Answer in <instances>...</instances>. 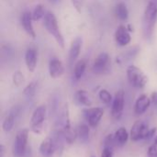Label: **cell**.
Returning a JSON list of instances; mask_svg holds the SVG:
<instances>
[{
  "mask_svg": "<svg viewBox=\"0 0 157 157\" xmlns=\"http://www.w3.org/2000/svg\"><path fill=\"white\" fill-rule=\"evenodd\" d=\"M150 129L151 128H149V125L146 121H135L130 132V137L132 141L138 142L141 140H146L148 133L150 132Z\"/></svg>",
  "mask_w": 157,
  "mask_h": 157,
  "instance_id": "cell-5",
  "label": "cell"
},
{
  "mask_svg": "<svg viewBox=\"0 0 157 157\" xmlns=\"http://www.w3.org/2000/svg\"><path fill=\"white\" fill-rule=\"evenodd\" d=\"M126 75L130 85L134 88H144L148 83V77L145 73L136 65L128 66Z\"/></svg>",
  "mask_w": 157,
  "mask_h": 157,
  "instance_id": "cell-3",
  "label": "cell"
},
{
  "mask_svg": "<svg viewBox=\"0 0 157 157\" xmlns=\"http://www.w3.org/2000/svg\"><path fill=\"white\" fill-rule=\"evenodd\" d=\"M76 132H77V138L80 139L81 142H86L89 138V134H90V126L88 124L86 123H82L79 124L77 129H76Z\"/></svg>",
  "mask_w": 157,
  "mask_h": 157,
  "instance_id": "cell-22",
  "label": "cell"
},
{
  "mask_svg": "<svg viewBox=\"0 0 157 157\" xmlns=\"http://www.w3.org/2000/svg\"><path fill=\"white\" fill-rule=\"evenodd\" d=\"M115 16L121 21H126L129 18V9L127 5L123 2H120L115 6Z\"/></svg>",
  "mask_w": 157,
  "mask_h": 157,
  "instance_id": "cell-20",
  "label": "cell"
},
{
  "mask_svg": "<svg viewBox=\"0 0 157 157\" xmlns=\"http://www.w3.org/2000/svg\"><path fill=\"white\" fill-rule=\"evenodd\" d=\"M150 98H151L152 103H153L155 106H157V92H153V93L151 94Z\"/></svg>",
  "mask_w": 157,
  "mask_h": 157,
  "instance_id": "cell-32",
  "label": "cell"
},
{
  "mask_svg": "<svg viewBox=\"0 0 157 157\" xmlns=\"http://www.w3.org/2000/svg\"><path fill=\"white\" fill-rule=\"evenodd\" d=\"M157 22V5L153 2H148L143 17L142 29L144 40H151L153 39L155 29Z\"/></svg>",
  "mask_w": 157,
  "mask_h": 157,
  "instance_id": "cell-1",
  "label": "cell"
},
{
  "mask_svg": "<svg viewBox=\"0 0 157 157\" xmlns=\"http://www.w3.org/2000/svg\"><path fill=\"white\" fill-rule=\"evenodd\" d=\"M49 75L52 78H60L64 74V65L61 60L56 57H52L49 61Z\"/></svg>",
  "mask_w": 157,
  "mask_h": 157,
  "instance_id": "cell-14",
  "label": "cell"
},
{
  "mask_svg": "<svg viewBox=\"0 0 157 157\" xmlns=\"http://www.w3.org/2000/svg\"><path fill=\"white\" fill-rule=\"evenodd\" d=\"M149 2H153V3H155V4L157 5V0H149Z\"/></svg>",
  "mask_w": 157,
  "mask_h": 157,
  "instance_id": "cell-35",
  "label": "cell"
},
{
  "mask_svg": "<svg viewBox=\"0 0 157 157\" xmlns=\"http://www.w3.org/2000/svg\"><path fill=\"white\" fill-rule=\"evenodd\" d=\"M25 81L24 75L20 71H16L13 75V83L16 86H20Z\"/></svg>",
  "mask_w": 157,
  "mask_h": 157,
  "instance_id": "cell-27",
  "label": "cell"
},
{
  "mask_svg": "<svg viewBox=\"0 0 157 157\" xmlns=\"http://www.w3.org/2000/svg\"><path fill=\"white\" fill-rule=\"evenodd\" d=\"M15 116L16 115L12 112L5 118L3 124H2V128L5 132H9L12 131V129L15 125Z\"/></svg>",
  "mask_w": 157,
  "mask_h": 157,
  "instance_id": "cell-24",
  "label": "cell"
},
{
  "mask_svg": "<svg viewBox=\"0 0 157 157\" xmlns=\"http://www.w3.org/2000/svg\"><path fill=\"white\" fill-rule=\"evenodd\" d=\"M124 106H125V93L122 89H120L119 91L116 92L111 105V116L113 119L115 120L121 119L124 110Z\"/></svg>",
  "mask_w": 157,
  "mask_h": 157,
  "instance_id": "cell-9",
  "label": "cell"
},
{
  "mask_svg": "<svg viewBox=\"0 0 157 157\" xmlns=\"http://www.w3.org/2000/svg\"><path fill=\"white\" fill-rule=\"evenodd\" d=\"M20 23L23 27V29L25 32L32 39L36 38V31L33 27V18H32V13L30 11H24L21 14L20 17Z\"/></svg>",
  "mask_w": 157,
  "mask_h": 157,
  "instance_id": "cell-13",
  "label": "cell"
},
{
  "mask_svg": "<svg viewBox=\"0 0 157 157\" xmlns=\"http://www.w3.org/2000/svg\"><path fill=\"white\" fill-rule=\"evenodd\" d=\"M114 149L110 148V147H103L102 150V154H101V157H113V151Z\"/></svg>",
  "mask_w": 157,
  "mask_h": 157,
  "instance_id": "cell-29",
  "label": "cell"
},
{
  "mask_svg": "<svg viewBox=\"0 0 157 157\" xmlns=\"http://www.w3.org/2000/svg\"><path fill=\"white\" fill-rule=\"evenodd\" d=\"M75 98L77 103H79L80 105L86 106V107H91L93 104V100H92L90 95L88 94L87 91H86L84 89L77 90L75 94Z\"/></svg>",
  "mask_w": 157,
  "mask_h": 157,
  "instance_id": "cell-18",
  "label": "cell"
},
{
  "mask_svg": "<svg viewBox=\"0 0 157 157\" xmlns=\"http://www.w3.org/2000/svg\"><path fill=\"white\" fill-rule=\"evenodd\" d=\"M156 131H157L156 128H151V129H150V132H149V133H148V136H147V139H146V140L152 139V138L155 135Z\"/></svg>",
  "mask_w": 157,
  "mask_h": 157,
  "instance_id": "cell-31",
  "label": "cell"
},
{
  "mask_svg": "<svg viewBox=\"0 0 157 157\" xmlns=\"http://www.w3.org/2000/svg\"><path fill=\"white\" fill-rule=\"evenodd\" d=\"M140 50H141V48L139 46H133V47L130 48L129 50H127L126 52L121 53L119 56H117L116 62L120 64H122L124 63H128L136 57V55L139 53Z\"/></svg>",
  "mask_w": 157,
  "mask_h": 157,
  "instance_id": "cell-17",
  "label": "cell"
},
{
  "mask_svg": "<svg viewBox=\"0 0 157 157\" xmlns=\"http://www.w3.org/2000/svg\"><path fill=\"white\" fill-rule=\"evenodd\" d=\"M57 130L63 132L66 130H69L72 128L71 123H70V116H69V108H68V104L64 103L60 110H59V114L57 116Z\"/></svg>",
  "mask_w": 157,
  "mask_h": 157,
  "instance_id": "cell-10",
  "label": "cell"
},
{
  "mask_svg": "<svg viewBox=\"0 0 157 157\" xmlns=\"http://www.w3.org/2000/svg\"><path fill=\"white\" fill-rule=\"evenodd\" d=\"M103 115H104V109L99 107H95V108L88 107L83 109V116L86 123L91 128H96L99 124Z\"/></svg>",
  "mask_w": 157,
  "mask_h": 157,
  "instance_id": "cell-6",
  "label": "cell"
},
{
  "mask_svg": "<svg viewBox=\"0 0 157 157\" xmlns=\"http://www.w3.org/2000/svg\"><path fill=\"white\" fill-rule=\"evenodd\" d=\"M42 20H43V26H44L45 29L47 30V32L54 39V40L56 41L58 46H60L62 49H64L65 41H64L63 35L60 29L56 16L52 12L47 11V13Z\"/></svg>",
  "mask_w": 157,
  "mask_h": 157,
  "instance_id": "cell-2",
  "label": "cell"
},
{
  "mask_svg": "<svg viewBox=\"0 0 157 157\" xmlns=\"http://www.w3.org/2000/svg\"><path fill=\"white\" fill-rule=\"evenodd\" d=\"M148 157H157V145L153 144L148 148Z\"/></svg>",
  "mask_w": 157,
  "mask_h": 157,
  "instance_id": "cell-30",
  "label": "cell"
},
{
  "mask_svg": "<svg viewBox=\"0 0 157 157\" xmlns=\"http://www.w3.org/2000/svg\"><path fill=\"white\" fill-rule=\"evenodd\" d=\"M155 144H156L157 145V135L155 136Z\"/></svg>",
  "mask_w": 157,
  "mask_h": 157,
  "instance_id": "cell-36",
  "label": "cell"
},
{
  "mask_svg": "<svg viewBox=\"0 0 157 157\" xmlns=\"http://www.w3.org/2000/svg\"><path fill=\"white\" fill-rule=\"evenodd\" d=\"M86 65H87V62L85 59H80L78 60L75 63V67H74V77L75 80H79L82 78V76L84 75L86 69Z\"/></svg>",
  "mask_w": 157,
  "mask_h": 157,
  "instance_id": "cell-21",
  "label": "cell"
},
{
  "mask_svg": "<svg viewBox=\"0 0 157 157\" xmlns=\"http://www.w3.org/2000/svg\"><path fill=\"white\" fill-rule=\"evenodd\" d=\"M82 45H83V39L80 36L75 37L72 40L68 52V63L70 66H73L77 62V59L80 55V52L82 49Z\"/></svg>",
  "mask_w": 157,
  "mask_h": 157,
  "instance_id": "cell-11",
  "label": "cell"
},
{
  "mask_svg": "<svg viewBox=\"0 0 157 157\" xmlns=\"http://www.w3.org/2000/svg\"><path fill=\"white\" fill-rule=\"evenodd\" d=\"M151 103H152L151 98L147 95H145V94L141 95L136 99V102H135V105H134V112H135V114L142 115L144 112H146V110L149 109Z\"/></svg>",
  "mask_w": 157,
  "mask_h": 157,
  "instance_id": "cell-16",
  "label": "cell"
},
{
  "mask_svg": "<svg viewBox=\"0 0 157 157\" xmlns=\"http://www.w3.org/2000/svg\"><path fill=\"white\" fill-rule=\"evenodd\" d=\"M98 98L101 100V102H103L104 104H110L113 101V98L111 96V94L107 90V89H101L98 93Z\"/></svg>",
  "mask_w": 157,
  "mask_h": 157,
  "instance_id": "cell-26",
  "label": "cell"
},
{
  "mask_svg": "<svg viewBox=\"0 0 157 157\" xmlns=\"http://www.w3.org/2000/svg\"><path fill=\"white\" fill-rule=\"evenodd\" d=\"M29 140V130L22 129L16 134V138L13 144V155L15 157H22L27 150Z\"/></svg>",
  "mask_w": 157,
  "mask_h": 157,
  "instance_id": "cell-4",
  "label": "cell"
},
{
  "mask_svg": "<svg viewBox=\"0 0 157 157\" xmlns=\"http://www.w3.org/2000/svg\"><path fill=\"white\" fill-rule=\"evenodd\" d=\"M109 65H110L109 55L107 52H101L95 58L92 65V71L96 75L107 74L109 71Z\"/></svg>",
  "mask_w": 157,
  "mask_h": 157,
  "instance_id": "cell-8",
  "label": "cell"
},
{
  "mask_svg": "<svg viewBox=\"0 0 157 157\" xmlns=\"http://www.w3.org/2000/svg\"><path fill=\"white\" fill-rule=\"evenodd\" d=\"M129 137H130V134H129L128 131L126 130V128H124V127H121L114 133V138H115L117 146L125 145L129 140Z\"/></svg>",
  "mask_w": 157,
  "mask_h": 157,
  "instance_id": "cell-19",
  "label": "cell"
},
{
  "mask_svg": "<svg viewBox=\"0 0 157 157\" xmlns=\"http://www.w3.org/2000/svg\"><path fill=\"white\" fill-rule=\"evenodd\" d=\"M46 111H47L46 107L44 105H40L37 107L32 113V116L30 119V125H31L32 131L37 134H40L41 132L42 124L46 117Z\"/></svg>",
  "mask_w": 157,
  "mask_h": 157,
  "instance_id": "cell-7",
  "label": "cell"
},
{
  "mask_svg": "<svg viewBox=\"0 0 157 157\" xmlns=\"http://www.w3.org/2000/svg\"><path fill=\"white\" fill-rule=\"evenodd\" d=\"M71 3H72L74 8L78 13L82 12V8H83V6H84V0H71Z\"/></svg>",
  "mask_w": 157,
  "mask_h": 157,
  "instance_id": "cell-28",
  "label": "cell"
},
{
  "mask_svg": "<svg viewBox=\"0 0 157 157\" xmlns=\"http://www.w3.org/2000/svg\"><path fill=\"white\" fill-rule=\"evenodd\" d=\"M114 39L116 43L121 47H125L132 41V36L130 33V29L124 25H120L114 33Z\"/></svg>",
  "mask_w": 157,
  "mask_h": 157,
  "instance_id": "cell-12",
  "label": "cell"
},
{
  "mask_svg": "<svg viewBox=\"0 0 157 157\" xmlns=\"http://www.w3.org/2000/svg\"><path fill=\"white\" fill-rule=\"evenodd\" d=\"M4 155H5V147L3 144L0 145V157H4Z\"/></svg>",
  "mask_w": 157,
  "mask_h": 157,
  "instance_id": "cell-33",
  "label": "cell"
},
{
  "mask_svg": "<svg viewBox=\"0 0 157 157\" xmlns=\"http://www.w3.org/2000/svg\"><path fill=\"white\" fill-rule=\"evenodd\" d=\"M37 87H38V82L37 81H31L23 89L24 96L27 97L28 98H32L35 96V94H36Z\"/></svg>",
  "mask_w": 157,
  "mask_h": 157,
  "instance_id": "cell-25",
  "label": "cell"
},
{
  "mask_svg": "<svg viewBox=\"0 0 157 157\" xmlns=\"http://www.w3.org/2000/svg\"><path fill=\"white\" fill-rule=\"evenodd\" d=\"M25 63L28 71L33 73L38 63V52L34 47H29L25 52Z\"/></svg>",
  "mask_w": 157,
  "mask_h": 157,
  "instance_id": "cell-15",
  "label": "cell"
},
{
  "mask_svg": "<svg viewBox=\"0 0 157 157\" xmlns=\"http://www.w3.org/2000/svg\"><path fill=\"white\" fill-rule=\"evenodd\" d=\"M50 2H52V3H58V2H60L61 0H49Z\"/></svg>",
  "mask_w": 157,
  "mask_h": 157,
  "instance_id": "cell-34",
  "label": "cell"
},
{
  "mask_svg": "<svg viewBox=\"0 0 157 157\" xmlns=\"http://www.w3.org/2000/svg\"><path fill=\"white\" fill-rule=\"evenodd\" d=\"M92 157H94V156H92Z\"/></svg>",
  "mask_w": 157,
  "mask_h": 157,
  "instance_id": "cell-37",
  "label": "cell"
},
{
  "mask_svg": "<svg viewBox=\"0 0 157 157\" xmlns=\"http://www.w3.org/2000/svg\"><path fill=\"white\" fill-rule=\"evenodd\" d=\"M32 18H33V21L34 22H37V21H40L41 19L44 18L47 11L45 10V6L41 4H39V5H36L34 9L32 10Z\"/></svg>",
  "mask_w": 157,
  "mask_h": 157,
  "instance_id": "cell-23",
  "label": "cell"
}]
</instances>
